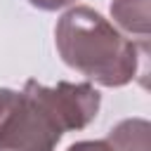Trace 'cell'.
Returning a JSON list of instances; mask_svg holds the SVG:
<instances>
[{
	"mask_svg": "<svg viewBox=\"0 0 151 151\" xmlns=\"http://www.w3.org/2000/svg\"><path fill=\"white\" fill-rule=\"evenodd\" d=\"M113 151H149L151 149V123L146 118H125L113 125L106 134Z\"/></svg>",
	"mask_w": 151,
	"mask_h": 151,
	"instance_id": "obj_5",
	"label": "cell"
},
{
	"mask_svg": "<svg viewBox=\"0 0 151 151\" xmlns=\"http://www.w3.org/2000/svg\"><path fill=\"white\" fill-rule=\"evenodd\" d=\"M31 83H33L35 94L40 97V101L45 104V109L52 113V118L59 123V127L64 132L87 127L99 113L101 94L97 92V87L92 83L59 80L52 87L33 80V78H31Z\"/></svg>",
	"mask_w": 151,
	"mask_h": 151,
	"instance_id": "obj_3",
	"label": "cell"
},
{
	"mask_svg": "<svg viewBox=\"0 0 151 151\" xmlns=\"http://www.w3.org/2000/svg\"><path fill=\"white\" fill-rule=\"evenodd\" d=\"M66 151H113V149L106 139H83V142L71 144Z\"/></svg>",
	"mask_w": 151,
	"mask_h": 151,
	"instance_id": "obj_6",
	"label": "cell"
},
{
	"mask_svg": "<svg viewBox=\"0 0 151 151\" xmlns=\"http://www.w3.org/2000/svg\"><path fill=\"white\" fill-rule=\"evenodd\" d=\"M64 130L45 109L31 78L24 90L0 87V151H54Z\"/></svg>",
	"mask_w": 151,
	"mask_h": 151,
	"instance_id": "obj_2",
	"label": "cell"
},
{
	"mask_svg": "<svg viewBox=\"0 0 151 151\" xmlns=\"http://www.w3.org/2000/svg\"><path fill=\"white\" fill-rule=\"evenodd\" d=\"M73 2L76 0H28V5H33L35 9H42V12H57V9L68 7Z\"/></svg>",
	"mask_w": 151,
	"mask_h": 151,
	"instance_id": "obj_7",
	"label": "cell"
},
{
	"mask_svg": "<svg viewBox=\"0 0 151 151\" xmlns=\"http://www.w3.org/2000/svg\"><path fill=\"white\" fill-rule=\"evenodd\" d=\"M111 17L118 31L137 38L134 42L149 50V33H151V17H149V0H113Z\"/></svg>",
	"mask_w": 151,
	"mask_h": 151,
	"instance_id": "obj_4",
	"label": "cell"
},
{
	"mask_svg": "<svg viewBox=\"0 0 151 151\" xmlns=\"http://www.w3.org/2000/svg\"><path fill=\"white\" fill-rule=\"evenodd\" d=\"M54 45L66 66L101 87L132 83L139 71V57L149 54L87 5H73L59 17Z\"/></svg>",
	"mask_w": 151,
	"mask_h": 151,
	"instance_id": "obj_1",
	"label": "cell"
}]
</instances>
